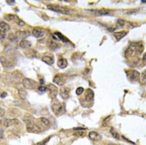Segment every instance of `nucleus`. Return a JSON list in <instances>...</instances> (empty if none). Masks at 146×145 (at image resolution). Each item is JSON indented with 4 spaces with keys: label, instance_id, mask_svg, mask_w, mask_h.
<instances>
[{
    "label": "nucleus",
    "instance_id": "nucleus-6",
    "mask_svg": "<svg viewBox=\"0 0 146 145\" xmlns=\"http://www.w3.org/2000/svg\"><path fill=\"white\" fill-rule=\"evenodd\" d=\"M46 87L49 97L52 99H55L58 94V88L52 84H49Z\"/></svg>",
    "mask_w": 146,
    "mask_h": 145
},
{
    "label": "nucleus",
    "instance_id": "nucleus-33",
    "mask_svg": "<svg viewBox=\"0 0 146 145\" xmlns=\"http://www.w3.org/2000/svg\"><path fill=\"white\" fill-rule=\"evenodd\" d=\"M108 145H117V144H115L111 143V144H108Z\"/></svg>",
    "mask_w": 146,
    "mask_h": 145
},
{
    "label": "nucleus",
    "instance_id": "nucleus-18",
    "mask_svg": "<svg viewBox=\"0 0 146 145\" xmlns=\"http://www.w3.org/2000/svg\"><path fill=\"white\" fill-rule=\"evenodd\" d=\"M57 65L60 68H64L68 65V62L65 59H60L58 61Z\"/></svg>",
    "mask_w": 146,
    "mask_h": 145
},
{
    "label": "nucleus",
    "instance_id": "nucleus-3",
    "mask_svg": "<svg viewBox=\"0 0 146 145\" xmlns=\"http://www.w3.org/2000/svg\"><path fill=\"white\" fill-rule=\"evenodd\" d=\"M49 9L52 10L53 11L56 12L58 13L64 14H69V12L68 9L65 8L64 7H61L60 5H49L47 6Z\"/></svg>",
    "mask_w": 146,
    "mask_h": 145
},
{
    "label": "nucleus",
    "instance_id": "nucleus-24",
    "mask_svg": "<svg viewBox=\"0 0 146 145\" xmlns=\"http://www.w3.org/2000/svg\"><path fill=\"white\" fill-rule=\"evenodd\" d=\"M110 132H111V134L112 136L113 137V138H115L116 139H119L120 138L119 135L118 134V132H116L113 128H111L110 130Z\"/></svg>",
    "mask_w": 146,
    "mask_h": 145
},
{
    "label": "nucleus",
    "instance_id": "nucleus-21",
    "mask_svg": "<svg viewBox=\"0 0 146 145\" xmlns=\"http://www.w3.org/2000/svg\"><path fill=\"white\" fill-rule=\"evenodd\" d=\"M47 45H48L49 48L51 50H56L58 47V45L55 41H54L51 39L48 40V42H47Z\"/></svg>",
    "mask_w": 146,
    "mask_h": 145
},
{
    "label": "nucleus",
    "instance_id": "nucleus-28",
    "mask_svg": "<svg viewBox=\"0 0 146 145\" xmlns=\"http://www.w3.org/2000/svg\"><path fill=\"white\" fill-rule=\"evenodd\" d=\"M38 91L41 92L42 93L45 92H46L47 87L45 86H43V85L40 86V87H38Z\"/></svg>",
    "mask_w": 146,
    "mask_h": 145
},
{
    "label": "nucleus",
    "instance_id": "nucleus-32",
    "mask_svg": "<svg viewBox=\"0 0 146 145\" xmlns=\"http://www.w3.org/2000/svg\"><path fill=\"white\" fill-rule=\"evenodd\" d=\"M143 60L144 62H146V52L143 55Z\"/></svg>",
    "mask_w": 146,
    "mask_h": 145
},
{
    "label": "nucleus",
    "instance_id": "nucleus-31",
    "mask_svg": "<svg viewBox=\"0 0 146 145\" xmlns=\"http://www.w3.org/2000/svg\"><path fill=\"white\" fill-rule=\"evenodd\" d=\"M7 96V93H6L5 92H3V93L1 94V97L2 98H5V97Z\"/></svg>",
    "mask_w": 146,
    "mask_h": 145
},
{
    "label": "nucleus",
    "instance_id": "nucleus-9",
    "mask_svg": "<svg viewBox=\"0 0 146 145\" xmlns=\"http://www.w3.org/2000/svg\"><path fill=\"white\" fill-rule=\"evenodd\" d=\"M0 62L5 68H11L14 66L13 63L9 59L5 56H2L0 58Z\"/></svg>",
    "mask_w": 146,
    "mask_h": 145
},
{
    "label": "nucleus",
    "instance_id": "nucleus-30",
    "mask_svg": "<svg viewBox=\"0 0 146 145\" xmlns=\"http://www.w3.org/2000/svg\"><path fill=\"white\" fill-rule=\"evenodd\" d=\"M7 3H8L9 5H13L14 3H15V2L14 1H11V0H8L7 1Z\"/></svg>",
    "mask_w": 146,
    "mask_h": 145
},
{
    "label": "nucleus",
    "instance_id": "nucleus-1",
    "mask_svg": "<svg viewBox=\"0 0 146 145\" xmlns=\"http://www.w3.org/2000/svg\"><path fill=\"white\" fill-rule=\"evenodd\" d=\"M144 50V47L142 45L139 43H133L129 48H127L125 56L127 58L131 57L132 55L135 54H141Z\"/></svg>",
    "mask_w": 146,
    "mask_h": 145
},
{
    "label": "nucleus",
    "instance_id": "nucleus-25",
    "mask_svg": "<svg viewBox=\"0 0 146 145\" xmlns=\"http://www.w3.org/2000/svg\"><path fill=\"white\" fill-rule=\"evenodd\" d=\"M40 120L42 121V123L46 126H48L50 125V121L47 119L42 117L40 118Z\"/></svg>",
    "mask_w": 146,
    "mask_h": 145
},
{
    "label": "nucleus",
    "instance_id": "nucleus-14",
    "mask_svg": "<svg viewBox=\"0 0 146 145\" xmlns=\"http://www.w3.org/2000/svg\"><path fill=\"white\" fill-rule=\"evenodd\" d=\"M53 38L56 40H58H58H60L64 43H66L69 42V41L68 39L64 36L62 33H60V32H56L54 33V36H53Z\"/></svg>",
    "mask_w": 146,
    "mask_h": 145
},
{
    "label": "nucleus",
    "instance_id": "nucleus-20",
    "mask_svg": "<svg viewBox=\"0 0 146 145\" xmlns=\"http://www.w3.org/2000/svg\"><path fill=\"white\" fill-rule=\"evenodd\" d=\"M19 46L22 48H28L31 46V43L28 40H22L19 43Z\"/></svg>",
    "mask_w": 146,
    "mask_h": 145
},
{
    "label": "nucleus",
    "instance_id": "nucleus-23",
    "mask_svg": "<svg viewBox=\"0 0 146 145\" xmlns=\"http://www.w3.org/2000/svg\"><path fill=\"white\" fill-rule=\"evenodd\" d=\"M18 94L20 98L23 100H25L27 98V92L23 88H20L19 90Z\"/></svg>",
    "mask_w": 146,
    "mask_h": 145
},
{
    "label": "nucleus",
    "instance_id": "nucleus-5",
    "mask_svg": "<svg viewBox=\"0 0 146 145\" xmlns=\"http://www.w3.org/2000/svg\"><path fill=\"white\" fill-rule=\"evenodd\" d=\"M127 75L128 79L131 80V82H136L139 79L140 73L137 70L128 71Z\"/></svg>",
    "mask_w": 146,
    "mask_h": 145
},
{
    "label": "nucleus",
    "instance_id": "nucleus-17",
    "mask_svg": "<svg viewBox=\"0 0 146 145\" xmlns=\"http://www.w3.org/2000/svg\"><path fill=\"white\" fill-rule=\"evenodd\" d=\"M128 32L125 31L120 32H116L113 33V36H115V38L117 41H119L121 39L123 38V37H125L126 35L127 34Z\"/></svg>",
    "mask_w": 146,
    "mask_h": 145
},
{
    "label": "nucleus",
    "instance_id": "nucleus-19",
    "mask_svg": "<svg viewBox=\"0 0 146 145\" xmlns=\"http://www.w3.org/2000/svg\"><path fill=\"white\" fill-rule=\"evenodd\" d=\"M42 61L48 65H52L54 63V59L49 56H44L42 58Z\"/></svg>",
    "mask_w": 146,
    "mask_h": 145
},
{
    "label": "nucleus",
    "instance_id": "nucleus-12",
    "mask_svg": "<svg viewBox=\"0 0 146 145\" xmlns=\"http://www.w3.org/2000/svg\"><path fill=\"white\" fill-rule=\"evenodd\" d=\"M32 34L33 36L36 38H39L43 37L45 34V32L42 29L40 28H35L32 31Z\"/></svg>",
    "mask_w": 146,
    "mask_h": 145
},
{
    "label": "nucleus",
    "instance_id": "nucleus-8",
    "mask_svg": "<svg viewBox=\"0 0 146 145\" xmlns=\"http://www.w3.org/2000/svg\"><path fill=\"white\" fill-rule=\"evenodd\" d=\"M27 128L28 132L34 133H38L40 132V128L38 126L36 125L33 122L30 121L28 123L27 126Z\"/></svg>",
    "mask_w": 146,
    "mask_h": 145
},
{
    "label": "nucleus",
    "instance_id": "nucleus-7",
    "mask_svg": "<svg viewBox=\"0 0 146 145\" xmlns=\"http://www.w3.org/2000/svg\"><path fill=\"white\" fill-rule=\"evenodd\" d=\"M18 120L17 119H5L0 121V123L2 125L6 127H9L12 125H16L19 123Z\"/></svg>",
    "mask_w": 146,
    "mask_h": 145
},
{
    "label": "nucleus",
    "instance_id": "nucleus-16",
    "mask_svg": "<svg viewBox=\"0 0 146 145\" xmlns=\"http://www.w3.org/2000/svg\"><path fill=\"white\" fill-rule=\"evenodd\" d=\"M10 29V27L8 23L5 22H0V31L7 33Z\"/></svg>",
    "mask_w": 146,
    "mask_h": 145
},
{
    "label": "nucleus",
    "instance_id": "nucleus-26",
    "mask_svg": "<svg viewBox=\"0 0 146 145\" xmlns=\"http://www.w3.org/2000/svg\"><path fill=\"white\" fill-rule=\"evenodd\" d=\"M84 92V88L82 87H79L76 89V94L78 95H81Z\"/></svg>",
    "mask_w": 146,
    "mask_h": 145
},
{
    "label": "nucleus",
    "instance_id": "nucleus-29",
    "mask_svg": "<svg viewBox=\"0 0 146 145\" xmlns=\"http://www.w3.org/2000/svg\"><path fill=\"white\" fill-rule=\"evenodd\" d=\"M5 114V110L3 108H0V117H3Z\"/></svg>",
    "mask_w": 146,
    "mask_h": 145
},
{
    "label": "nucleus",
    "instance_id": "nucleus-4",
    "mask_svg": "<svg viewBox=\"0 0 146 145\" xmlns=\"http://www.w3.org/2000/svg\"><path fill=\"white\" fill-rule=\"evenodd\" d=\"M23 86L28 90H34L37 86V83L34 80L29 78H25L23 81Z\"/></svg>",
    "mask_w": 146,
    "mask_h": 145
},
{
    "label": "nucleus",
    "instance_id": "nucleus-15",
    "mask_svg": "<svg viewBox=\"0 0 146 145\" xmlns=\"http://www.w3.org/2000/svg\"><path fill=\"white\" fill-rule=\"evenodd\" d=\"M89 137L92 141H98L100 140L101 136L99 134L96 132H91L89 134Z\"/></svg>",
    "mask_w": 146,
    "mask_h": 145
},
{
    "label": "nucleus",
    "instance_id": "nucleus-22",
    "mask_svg": "<svg viewBox=\"0 0 146 145\" xmlns=\"http://www.w3.org/2000/svg\"><path fill=\"white\" fill-rule=\"evenodd\" d=\"M16 35L17 36V37L18 38L25 39L27 37L29 36L30 34L29 32L28 31H17L16 33Z\"/></svg>",
    "mask_w": 146,
    "mask_h": 145
},
{
    "label": "nucleus",
    "instance_id": "nucleus-13",
    "mask_svg": "<svg viewBox=\"0 0 146 145\" xmlns=\"http://www.w3.org/2000/svg\"><path fill=\"white\" fill-rule=\"evenodd\" d=\"M85 101L87 102H90L93 100L94 97V93L93 90L90 88L87 89L85 95Z\"/></svg>",
    "mask_w": 146,
    "mask_h": 145
},
{
    "label": "nucleus",
    "instance_id": "nucleus-10",
    "mask_svg": "<svg viewBox=\"0 0 146 145\" xmlns=\"http://www.w3.org/2000/svg\"><path fill=\"white\" fill-rule=\"evenodd\" d=\"M53 82L58 86H63L65 82L64 76L61 74H57L53 79Z\"/></svg>",
    "mask_w": 146,
    "mask_h": 145
},
{
    "label": "nucleus",
    "instance_id": "nucleus-27",
    "mask_svg": "<svg viewBox=\"0 0 146 145\" xmlns=\"http://www.w3.org/2000/svg\"><path fill=\"white\" fill-rule=\"evenodd\" d=\"M141 79L142 82L144 84H146V70H144L142 72V76H141Z\"/></svg>",
    "mask_w": 146,
    "mask_h": 145
},
{
    "label": "nucleus",
    "instance_id": "nucleus-11",
    "mask_svg": "<svg viewBox=\"0 0 146 145\" xmlns=\"http://www.w3.org/2000/svg\"><path fill=\"white\" fill-rule=\"evenodd\" d=\"M70 89L67 87H62L60 90V95L63 99H67L69 97Z\"/></svg>",
    "mask_w": 146,
    "mask_h": 145
},
{
    "label": "nucleus",
    "instance_id": "nucleus-2",
    "mask_svg": "<svg viewBox=\"0 0 146 145\" xmlns=\"http://www.w3.org/2000/svg\"><path fill=\"white\" fill-rule=\"evenodd\" d=\"M51 108L54 113L57 116L63 114L65 112L64 106L58 101H54L52 104Z\"/></svg>",
    "mask_w": 146,
    "mask_h": 145
}]
</instances>
